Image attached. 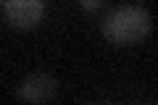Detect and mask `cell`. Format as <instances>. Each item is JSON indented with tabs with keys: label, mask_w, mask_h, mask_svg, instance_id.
I'll return each mask as SVG.
<instances>
[{
	"label": "cell",
	"mask_w": 158,
	"mask_h": 105,
	"mask_svg": "<svg viewBox=\"0 0 158 105\" xmlns=\"http://www.w3.org/2000/svg\"><path fill=\"white\" fill-rule=\"evenodd\" d=\"M150 26H153L150 13L140 6H132V3L111 8L103 16V24H100L103 37L108 42L118 45V47H129V45L142 42L150 34Z\"/></svg>",
	"instance_id": "6da1fadb"
},
{
	"label": "cell",
	"mask_w": 158,
	"mask_h": 105,
	"mask_svg": "<svg viewBox=\"0 0 158 105\" xmlns=\"http://www.w3.org/2000/svg\"><path fill=\"white\" fill-rule=\"evenodd\" d=\"M6 21L16 29H34L45 16L42 0H3Z\"/></svg>",
	"instance_id": "7a4b0ae2"
},
{
	"label": "cell",
	"mask_w": 158,
	"mask_h": 105,
	"mask_svg": "<svg viewBox=\"0 0 158 105\" xmlns=\"http://www.w3.org/2000/svg\"><path fill=\"white\" fill-rule=\"evenodd\" d=\"M56 92H58V82L48 74L37 71V74L24 76V82L16 87L13 97L21 100V103H45V100L56 97Z\"/></svg>",
	"instance_id": "3957f363"
},
{
	"label": "cell",
	"mask_w": 158,
	"mask_h": 105,
	"mask_svg": "<svg viewBox=\"0 0 158 105\" xmlns=\"http://www.w3.org/2000/svg\"><path fill=\"white\" fill-rule=\"evenodd\" d=\"M79 6L85 8V11H98L103 6V0H79Z\"/></svg>",
	"instance_id": "277c9868"
}]
</instances>
